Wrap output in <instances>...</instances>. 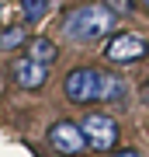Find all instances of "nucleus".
<instances>
[{"label":"nucleus","instance_id":"obj_7","mask_svg":"<svg viewBox=\"0 0 149 157\" xmlns=\"http://www.w3.org/2000/svg\"><path fill=\"white\" fill-rule=\"evenodd\" d=\"M28 42V28L24 25H7V28H0V52H14L21 49Z\"/></svg>","mask_w":149,"mask_h":157},{"label":"nucleus","instance_id":"obj_5","mask_svg":"<svg viewBox=\"0 0 149 157\" xmlns=\"http://www.w3.org/2000/svg\"><path fill=\"white\" fill-rule=\"evenodd\" d=\"M104 56L111 63H135V59H146L149 56V42L135 32H122L115 35L108 45H104Z\"/></svg>","mask_w":149,"mask_h":157},{"label":"nucleus","instance_id":"obj_1","mask_svg":"<svg viewBox=\"0 0 149 157\" xmlns=\"http://www.w3.org/2000/svg\"><path fill=\"white\" fill-rule=\"evenodd\" d=\"M115 28V14L104 4H83L62 14V35L69 42H97Z\"/></svg>","mask_w":149,"mask_h":157},{"label":"nucleus","instance_id":"obj_11","mask_svg":"<svg viewBox=\"0 0 149 157\" xmlns=\"http://www.w3.org/2000/svg\"><path fill=\"white\" fill-rule=\"evenodd\" d=\"M101 4L108 7L115 17H122V14H132V0H101Z\"/></svg>","mask_w":149,"mask_h":157},{"label":"nucleus","instance_id":"obj_2","mask_svg":"<svg viewBox=\"0 0 149 157\" xmlns=\"http://www.w3.org/2000/svg\"><path fill=\"white\" fill-rule=\"evenodd\" d=\"M101 84H104V70L76 67L62 77V94L73 105H94V101H101Z\"/></svg>","mask_w":149,"mask_h":157},{"label":"nucleus","instance_id":"obj_8","mask_svg":"<svg viewBox=\"0 0 149 157\" xmlns=\"http://www.w3.org/2000/svg\"><path fill=\"white\" fill-rule=\"evenodd\" d=\"M28 56L38 59V63H45V67H52L55 56H59V49H55L52 39H31V45H28Z\"/></svg>","mask_w":149,"mask_h":157},{"label":"nucleus","instance_id":"obj_10","mask_svg":"<svg viewBox=\"0 0 149 157\" xmlns=\"http://www.w3.org/2000/svg\"><path fill=\"white\" fill-rule=\"evenodd\" d=\"M45 11H49V0H21V21H24V25L42 21Z\"/></svg>","mask_w":149,"mask_h":157},{"label":"nucleus","instance_id":"obj_13","mask_svg":"<svg viewBox=\"0 0 149 157\" xmlns=\"http://www.w3.org/2000/svg\"><path fill=\"white\" fill-rule=\"evenodd\" d=\"M139 98H142V105H149V84H142V91H139Z\"/></svg>","mask_w":149,"mask_h":157},{"label":"nucleus","instance_id":"obj_9","mask_svg":"<svg viewBox=\"0 0 149 157\" xmlns=\"http://www.w3.org/2000/svg\"><path fill=\"white\" fill-rule=\"evenodd\" d=\"M125 91H128V84H125V80L104 70V84H101V101H122V98H125Z\"/></svg>","mask_w":149,"mask_h":157},{"label":"nucleus","instance_id":"obj_3","mask_svg":"<svg viewBox=\"0 0 149 157\" xmlns=\"http://www.w3.org/2000/svg\"><path fill=\"white\" fill-rule=\"evenodd\" d=\"M80 129H83V140H87V150H115L118 143V122L104 112H87L80 119Z\"/></svg>","mask_w":149,"mask_h":157},{"label":"nucleus","instance_id":"obj_6","mask_svg":"<svg viewBox=\"0 0 149 157\" xmlns=\"http://www.w3.org/2000/svg\"><path fill=\"white\" fill-rule=\"evenodd\" d=\"M11 80L21 91H42L45 80H49V67L38 63V59H31V56H17L11 63Z\"/></svg>","mask_w":149,"mask_h":157},{"label":"nucleus","instance_id":"obj_4","mask_svg":"<svg viewBox=\"0 0 149 157\" xmlns=\"http://www.w3.org/2000/svg\"><path fill=\"white\" fill-rule=\"evenodd\" d=\"M49 147L59 157H80L87 150V140H83V129L80 122H73V119H59V122H52L49 129Z\"/></svg>","mask_w":149,"mask_h":157},{"label":"nucleus","instance_id":"obj_12","mask_svg":"<svg viewBox=\"0 0 149 157\" xmlns=\"http://www.w3.org/2000/svg\"><path fill=\"white\" fill-rule=\"evenodd\" d=\"M108 157H139V150H115V154H108Z\"/></svg>","mask_w":149,"mask_h":157},{"label":"nucleus","instance_id":"obj_15","mask_svg":"<svg viewBox=\"0 0 149 157\" xmlns=\"http://www.w3.org/2000/svg\"><path fill=\"white\" fill-rule=\"evenodd\" d=\"M142 4H146V11H149V0H142Z\"/></svg>","mask_w":149,"mask_h":157},{"label":"nucleus","instance_id":"obj_14","mask_svg":"<svg viewBox=\"0 0 149 157\" xmlns=\"http://www.w3.org/2000/svg\"><path fill=\"white\" fill-rule=\"evenodd\" d=\"M4 14H7V0H0V21H4Z\"/></svg>","mask_w":149,"mask_h":157}]
</instances>
